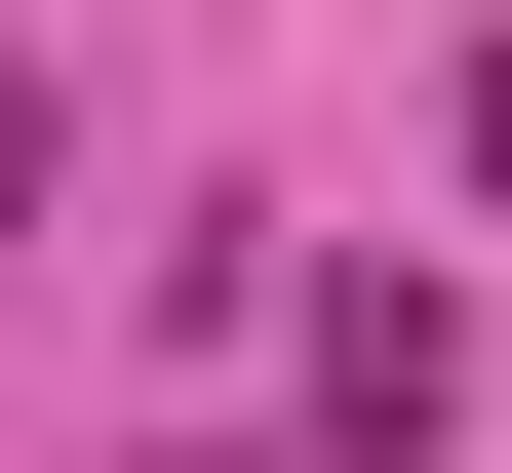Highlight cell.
Returning a JSON list of instances; mask_svg holds the SVG:
<instances>
[{
  "mask_svg": "<svg viewBox=\"0 0 512 473\" xmlns=\"http://www.w3.org/2000/svg\"><path fill=\"white\" fill-rule=\"evenodd\" d=\"M40 198H79V79H40V40H0V276H40Z\"/></svg>",
  "mask_w": 512,
  "mask_h": 473,
  "instance_id": "cell-1",
  "label": "cell"
}]
</instances>
